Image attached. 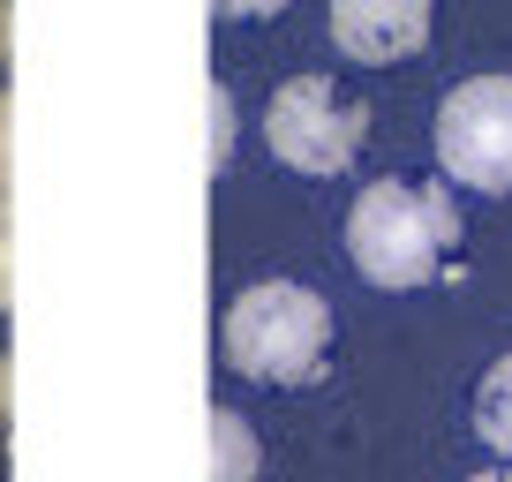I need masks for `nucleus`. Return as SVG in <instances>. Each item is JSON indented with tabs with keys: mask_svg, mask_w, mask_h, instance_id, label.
<instances>
[{
	"mask_svg": "<svg viewBox=\"0 0 512 482\" xmlns=\"http://www.w3.org/2000/svg\"><path fill=\"white\" fill-rule=\"evenodd\" d=\"M475 437L497 452V467H512V354H497L475 385Z\"/></svg>",
	"mask_w": 512,
	"mask_h": 482,
	"instance_id": "6",
	"label": "nucleus"
},
{
	"mask_svg": "<svg viewBox=\"0 0 512 482\" xmlns=\"http://www.w3.org/2000/svg\"><path fill=\"white\" fill-rule=\"evenodd\" d=\"M264 144H272L279 166L324 181V174H347L369 144V106L362 91H347L339 76H294L272 91L264 106Z\"/></svg>",
	"mask_w": 512,
	"mask_h": 482,
	"instance_id": "3",
	"label": "nucleus"
},
{
	"mask_svg": "<svg viewBox=\"0 0 512 482\" xmlns=\"http://www.w3.org/2000/svg\"><path fill=\"white\" fill-rule=\"evenodd\" d=\"M211 445H219V482H256V430L234 407L211 415Z\"/></svg>",
	"mask_w": 512,
	"mask_h": 482,
	"instance_id": "7",
	"label": "nucleus"
},
{
	"mask_svg": "<svg viewBox=\"0 0 512 482\" xmlns=\"http://www.w3.org/2000/svg\"><path fill=\"white\" fill-rule=\"evenodd\" d=\"M219 347H226V370H241L249 385L302 392L332 370L339 317L302 279H256V287L234 294V309L219 324Z\"/></svg>",
	"mask_w": 512,
	"mask_h": 482,
	"instance_id": "2",
	"label": "nucleus"
},
{
	"mask_svg": "<svg viewBox=\"0 0 512 482\" xmlns=\"http://www.w3.org/2000/svg\"><path fill=\"white\" fill-rule=\"evenodd\" d=\"M16 302V249H8V196H0V309Z\"/></svg>",
	"mask_w": 512,
	"mask_h": 482,
	"instance_id": "10",
	"label": "nucleus"
},
{
	"mask_svg": "<svg viewBox=\"0 0 512 482\" xmlns=\"http://www.w3.org/2000/svg\"><path fill=\"white\" fill-rule=\"evenodd\" d=\"M219 16H234V23H272V16H287V0H219Z\"/></svg>",
	"mask_w": 512,
	"mask_h": 482,
	"instance_id": "9",
	"label": "nucleus"
},
{
	"mask_svg": "<svg viewBox=\"0 0 512 482\" xmlns=\"http://www.w3.org/2000/svg\"><path fill=\"white\" fill-rule=\"evenodd\" d=\"M332 46L369 68L407 61L430 46V0H332Z\"/></svg>",
	"mask_w": 512,
	"mask_h": 482,
	"instance_id": "5",
	"label": "nucleus"
},
{
	"mask_svg": "<svg viewBox=\"0 0 512 482\" xmlns=\"http://www.w3.org/2000/svg\"><path fill=\"white\" fill-rule=\"evenodd\" d=\"M460 196L445 181H369L347 211V257L369 287L384 294H415L460 264Z\"/></svg>",
	"mask_w": 512,
	"mask_h": 482,
	"instance_id": "1",
	"label": "nucleus"
},
{
	"mask_svg": "<svg viewBox=\"0 0 512 482\" xmlns=\"http://www.w3.org/2000/svg\"><path fill=\"white\" fill-rule=\"evenodd\" d=\"M0 422H8V354H0Z\"/></svg>",
	"mask_w": 512,
	"mask_h": 482,
	"instance_id": "13",
	"label": "nucleus"
},
{
	"mask_svg": "<svg viewBox=\"0 0 512 482\" xmlns=\"http://www.w3.org/2000/svg\"><path fill=\"white\" fill-rule=\"evenodd\" d=\"M0 181H8V98H0Z\"/></svg>",
	"mask_w": 512,
	"mask_h": 482,
	"instance_id": "11",
	"label": "nucleus"
},
{
	"mask_svg": "<svg viewBox=\"0 0 512 482\" xmlns=\"http://www.w3.org/2000/svg\"><path fill=\"white\" fill-rule=\"evenodd\" d=\"M234 129H241V113H234V91H211V166L226 174V159H234Z\"/></svg>",
	"mask_w": 512,
	"mask_h": 482,
	"instance_id": "8",
	"label": "nucleus"
},
{
	"mask_svg": "<svg viewBox=\"0 0 512 482\" xmlns=\"http://www.w3.org/2000/svg\"><path fill=\"white\" fill-rule=\"evenodd\" d=\"M467 482H512V467H482V475H467Z\"/></svg>",
	"mask_w": 512,
	"mask_h": 482,
	"instance_id": "12",
	"label": "nucleus"
},
{
	"mask_svg": "<svg viewBox=\"0 0 512 482\" xmlns=\"http://www.w3.org/2000/svg\"><path fill=\"white\" fill-rule=\"evenodd\" d=\"M437 166L482 196H512V76H467L437 106Z\"/></svg>",
	"mask_w": 512,
	"mask_h": 482,
	"instance_id": "4",
	"label": "nucleus"
},
{
	"mask_svg": "<svg viewBox=\"0 0 512 482\" xmlns=\"http://www.w3.org/2000/svg\"><path fill=\"white\" fill-rule=\"evenodd\" d=\"M0 46H8V8H0Z\"/></svg>",
	"mask_w": 512,
	"mask_h": 482,
	"instance_id": "14",
	"label": "nucleus"
}]
</instances>
